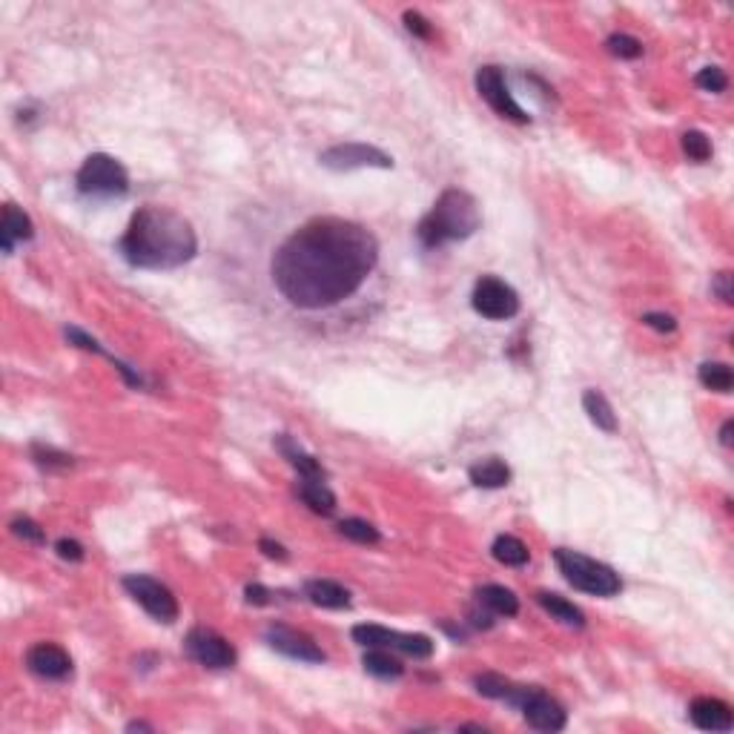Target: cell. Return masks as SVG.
<instances>
[{"label":"cell","mask_w":734,"mask_h":734,"mask_svg":"<svg viewBox=\"0 0 734 734\" xmlns=\"http://www.w3.org/2000/svg\"><path fill=\"white\" fill-rule=\"evenodd\" d=\"M379 270V241L342 215H310L281 236L267 261L276 296L302 315H327L356 302Z\"/></svg>","instance_id":"1"},{"label":"cell","mask_w":734,"mask_h":734,"mask_svg":"<svg viewBox=\"0 0 734 734\" xmlns=\"http://www.w3.org/2000/svg\"><path fill=\"white\" fill-rule=\"evenodd\" d=\"M121 256L141 270H175L198 253L193 224L170 207H144L132 215Z\"/></svg>","instance_id":"2"},{"label":"cell","mask_w":734,"mask_h":734,"mask_svg":"<svg viewBox=\"0 0 734 734\" xmlns=\"http://www.w3.org/2000/svg\"><path fill=\"white\" fill-rule=\"evenodd\" d=\"M482 224L476 198L465 190H445L433 210L416 227V236L425 247H442L447 241H462L474 236Z\"/></svg>","instance_id":"3"},{"label":"cell","mask_w":734,"mask_h":734,"mask_svg":"<svg viewBox=\"0 0 734 734\" xmlns=\"http://www.w3.org/2000/svg\"><path fill=\"white\" fill-rule=\"evenodd\" d=\"M554 560L560 565L562 577L571 582L574 588L586 591V594H594V597H614L620 594L623 588V579L614 569H608L606 562H597L586 554H579V550H571V548H557L554 550Z\"/></svg>","instance_id":"4"},{"label":"cell","mask_w":734,"mask_h":734,"mask_svg":"<svg viewBox=\"0 0 734 734\" xmlns=\"http://www.w3.org/2000/svg\"><path fill=\"white\" fill-rule=\"evenodd\" d=\"M505 703L516 706L522 711L525 723L537 731H560L565 729V711L554 697H548L540 689H525V686H513L505 694Z\"/></svg>","instance_id":"5"},{"label":"cell","mask_w":734,"mask_h":734,"mask_svg":"<svg viewBox=\"0 0 734 734\" xmlns=\"http://www.w3.org/2000/svg\"><path fill=\"white\" fill-rule=\"evenodd\" d=\"M78 190L83 195H124L129 190V175L121 161L95 153L78 170Z\"/></svg>","instance_id":"6"},{"label":"cell","mask_w":734,"mask_h":734,"mask_svg":"<svg viewBox=\"0 0 734 734\" xmlns=\"http://www.w3.org/2000/svg\"><path fill=\"white\" fill-rule=\"evenodd\" d=\"M471 305H474V310L482 315V319L508 322V319H513L516 313H520V296H516V290L511 285H505L503 278L482 276L476 281V287H474Z\"/></svg>","instance_id":"7"},{"label":"cell","mask_w":734,"mask_h":734,"mask_svg":"<svg viewBox=\"0 0 734 734\" xmlns=\"http://www.w3.org/2000/svg\"><path fill=\"white\" fill-rule=\"evenodd\" d=\"M353 640L367 648H388V652H402L416 660H425L433 654V643H430V637H425V634L391 631L385 626H356Z\"/></svg>","instance_id":"8"},{"label":"cell","mask_w":734,"mask_h":734,"mask_svg":"<svg viewBox=\"0 0 734 734\" xmlns=\"http://www.w3.org/2000/svg\"><path fill=\"white\" fill-rule=\"evenodd\" d=\"M124 588L132 594L136 603H141L146 608V614H153L158 623H173L178 620V603L173 591L161 586L158 579L144 577V574H129L124 577Z\"/></svg>","instance_id":"9"},{"label":"cell","mask_w":734,"mask_h":734,"mask_svg":"<svg viewBox=\"0 0 734 734\" xmlns=\"http://www.w3.org/2000/svg\"><path fill=\"white\" fill-rule=\"evenodd\" d=\"M476 89L488 101V107L499 115V118H508V121H516V124L528 121L525 109L513 101V95H511L508 83H505V75H503L499 66H482V70L476 72Z\"/></svg>","instance_id":"10"},{"label":"cell","mask_w":734,"mask_h":734,"mask_svg":"<svg viewBox=\"0 0 734 734\" xmlns=\"http://www.w3.org/2000/svg\"><path fill=\"white\" fill-rule=\"evenodd\" d=\"M184 648L195 663L207 665V669H230L236 663V648L212 628H193L184 640Z\"/></svg>","instance_id":"11"},{"label":"cell","mask_w":734,"mask_h":734,"mask_svg":"<svg viewBox=\"0 0 734 734\" xmlns=\"http://www.w3.org/2000/svg\"><path fill=\"white\" fill-rule=\"evenodd\" d=\"M322 166L327 170H336V173H344V170H362V166H379V170H388L393 166V158L385 155L381 149L376 146H367V144H336L325 149L319 155Z\"/></svg>","instance_id":"12"},{"label":"cell","mask_w":734,"mask_h":734,"mask_svg":"<svg viewBox=\"0 0 734 734\" xmlns=\"http://www.w3.org/2000/svg\"><path fill=\"white\" fill-rule=\"evenodd\" d=\"M267 643H270L276 652H281L285 657L302 660V663H325V652L315 645L307 634L287 628V626H270L267 628Z\"/></svg>","instance_id":"13"},{"label":"cell","mask_w":734,"mask_h":734,"mask_svg":"<svg viewBox=\"0 0 734 734\" xmlns=\"http://www.w3.org/2000/svg\"><path fill=\"white\" fill-rule=\"evenodd\" d=\"M26 669L43 680H66L72 674V660L55 643H38L26 652Z\"/></svg>","instance_id":"14"},{"label":"cell","mask_w":734,"mask_h":734,"mask_svg":"<svg viewBox=\"0 0 734 734\" xmlns=\"http://www.w3.org/2000/svg\"><path fill=\"white\" fill-rule=\"evenodd\" d=\"M692 723L703 731H729L734 726L731 720V709L717 697H697L689 706Z\"/></svg>","instance_id":"15"},{"label":"cell","mask_w":734,"mask_h":734,"mask_svg":"<svg viewBox=\"0 0 734 734\" xmlns=\"http://www.w3.org/2000/svg\"><path fill=\"white\" fill-rule=\"evenodd\" d=\"M35 227H32V219L14 204L4 207V221H0V244H4V253H12L18 241H29Z\"/></svg>","instance_id":"16"},{"label":"cell","mask_w":734,"mask_h":734,"mask_svg":"<svg viewBox=\"0 0 734 734\" xmlns=\"http://www.w3.org/2000/svg\"><path fill=\"white\" fill-rule=\"evenodd\" d=\"M276 447L281 450V456H285L298 471V479H325V468L319 465V459H313L310 454H305L302 445H296L290 437H278Z\"/></svg>","instance_id":"17"},{"label":"cell","mask_w":734,"mask_h":734,"mask_svg":"<svg viewBox=\"0 0 734 734\" xmlns=\"http://www.w3.org/2000/svg\"><path fill=\"white\" fill-rule=\"evenodd\" d=\"M476 603L499 616H516V611H520V599L505 586H482L476 591Z\"/></svg>","instance_id":"18"},{"label":"cell","mask_w":734,"mask_h":734,"mask_svg":"<svg viewBox=\"0 0 734 734\" xmlns=\"http://www.w3.org/2000/svg\"><path fill=\"white\" fill-rule=\"evenodd\" d=\"M305 594L310 597V603L322 606V608H347L350 606L347 588H342L339 582H333V579H310L305 586Z\"/></svg>","instance_id":"19"},{"label":"cell","mask_w":734,"mask_h":734,"mask_svg":"<svg viewBox=\"0 0 734 734\" xmlns=\"http://www.w3.org/2000/svg\"><path fill=\"white\" fill-rule=\"evenodd\" d=\"M298 496H302V503L310 511L322 513V516H330L333 511H336V496H333V491L325 485V479H302L298 482Z\"/></svg>","instance_id":"20"},{"label":"cell","mask_w":734,"mask_h":734,"mask_svg":"<svg viewBox=\"0 0 734 734\" xmlns=\"http://www.w3.org/2000/svg\"><path fill=\"white\" fill-rule=\"evenodd\" d=\"M471 482L476 488H505L511 482V468L503 459H482L471 468Z\"/></svg>","instance_id":"21"},{"label":"cell","mask_w":734,"mask_h":734,"mask_svg":"<svg viewBox=\"0 0 734 734\" xmlns=\"http://www.w3.org/2000/svg\"><path fill=\"white\" fill-rule=\"evenodd\" d=\"M537 603L554 616V620H560L562 626H571V628H582L586 626V616H582V611L569 603V599H562L560 594H548V591H540L537 594Z\"/></svg>","instance_id":"22"},{"label":"cell","mask_w":734,"mask_h":734,"mask_svg":"<svg viewBox=\"0 0 734 734\" xmlns=\"http://www.w3.org/2000/svg\"><path fill=\"white\" fill-rule=\"evenodd\" d=\"M362 665H364L367 674H373L379 680H396V677H402V672H405V665L399 663L388 652V648H371V652L364 654Z\"/></svg>","instance_id":"23"},{"label":"cell","mask_w":734,"mask_h":734,"mask_svg":"<svg viewBox=\"0 0 734 734\" xmlns=\"http://www.w3.org/2000/svg\"><path fill=\"white\" fill-rule=\"evenodd\" d=\"M582 408H586L588 419L599 430H606V433H614L616 430V416H614V410L608 405V399L599 393V391H586V396H582Z\"/></svg>","instance_id":"24"},{"label":"cell","mask_w":734,"mask_h":734,"mask_svg":"<svg viewBox=\"0 0 734 734\" xmlns=\"http://www.w3.org/2000/svg\"><path fill=\"white\" fill-rule=\"evenodd\" d=\"M494 557L503 562V565H511V569H520V565H525L531 560V550L522 540H516V537H508V533H503V537H496L494 542Z\"/></svg>","instance_id":"25"},{"label":"cell","mask_w":734,"mask_h":734,"mask_svg":"<svg viewBox=\"0 0 734 734\" xmlns=\"http://www.w3.org/2000/svg\"><path fill=\"white\" fill-rule=\"evenodd\" d=\"M700 381H703V388H709V391L729 393L731 385H734L731 367L723 364V362H706V364H700Z\"/></svg>","instance_id":"26"},{"label":"cell","mask_w":734,"mask_h":734,"mask_svg":"<svg viewBox=\"0 0 734 734\" xmlns=\"http://www.w3.org/2000/svg\"><path fill=\"white\" fill-rule=\"evenodd\" d=\"M339 531L344 533L347 540L362 542V545H376L379 542V531L371 522H364V520H342Z\"/></svg>","instance_id":"27"},{"label":"cell","mask_w":734,"mask_h":734,"mask_svg":"<svg viewBox=\"0 0 734 734\" xmlns=\"http://www.w3.org/2000/svg\"><path fill=\"white\" fill-rule=\"evenodd\" d=\"M682 153H686L692 161L703 164V161L711 158V144H709V138L703 136V132L692 129V132H686V136H682Z\"/></svg>","instance_id":"28"},{"label":"cell","mask_w":734,"mask_h":734,"mask_svg":"<svg viewBox=\"0 0 734 734\" xmlns=\"http://www.w3.org/2000/svg\"><path fill=\"white\" fill-rule=\"evenodd\" d=\"M606 46H608L611 55L626 58V61H634V58L643 55V43L637 38H631V35H611Z\"/></svg>","instance_id":"29"},{"label":"cell","mask_w":734,"mask_h":734,"mask_svg":"<svg viewBox=\"0 0 734 734\" xmlns=\"http://www.w3.org/2000/svg\"><path fill=\"white\" fill-rule=\"evenodd\" d=\"M697 87L706 92H723L729 87V78L723 70H717V66H706V70L697 72Z\"/></svg>","instance_id":"30"},{"label":"cell","mask_w":734,"mask_h":734,"mask_svg":"<svg viewBox=\"0 0 734 734\" xmlns=\"http://www.w3.org/2000/svg\"><path fill=\"white\" fill-rule=\"evenodd\" d=\"M12 531H14V537H21V540H26V542H43L46 537H43V531H41V525L38 522H32V520H26V516H18V520L12 522Z\"/></svg>","instance_id":"31"},{"label":"cell","mask_w":734,"mask_h":734,"mask_svg":"<svg viewBox=\"0 0 734 734\" xmlns=\"http://www.w3.org/2000/svg\"><path fill=\"white\" fill-rule=\"evenodd\" d=\"M405 26H408V32H413V35L422 41H428L433 35V26L422 18L419 12H405Z\"/></svg>","instance_id":"32"},{"label":"cell","mask_w":734,"mask_h":734,"mask_svg":"<svg viewBox=\"0 0 734 734\" xmlns=\"http://www.w3.org/2000/svg\"><path fill=\"white\" fill-rule=\"evenodd\" d=\"M35 459H38L41 465H61V468H66V465H72V456L55 454L52 447H41V445H35Z\"/></svg>","instance_id":"33"},{"label":"cell","mask_w":734,"mask_h":734,"mask_svg":"<svg viewBox=\"0 0 734 734\" xmlns=\"http://www.w3.org/2000/svg\"><path fill=\"white\" fill-rule=\"evenodd\" d=\"M643 322L652 327V330H657V333H672L677 327V322L672 319V315H665V313H645Z\"/></svg>","instance_id":"34"},{"label":"cell","mask_w":734,"mask_h":734,"mask_svg":"<svg viewBox=\"0 0 734 734\" xmlns=\"http://www.w3.org/2000/svg\"><path fill=\"white\" fill-rule=\"evenodd\" d=\"M55 550H58L61 560H70V562H80L83 560V548L75 540H58Z\"/></svg>","instance_id":"35"},{"label":"cell","mask_w":734,"mask_h":734,"mask_svg":"<svg viewBox=\"0 0 734 734\" xmlns=\"http://www.w3.org/2000/svg\"><path fill=\"white\" fill-rule=\"evenodd\" d=\"M714 293L720 296L726 305H731V273H720L714 278Z\"/></svg>","instance_id":"36"},{"label":"cell","mask_w":734,"mask_h":734,"mask_svg":"<svg viewBox=\"0 0 734 734\" xmlns=\"http://www.w3.org/2000/svg\"><path fill=\"white\" fill-rule=\"evenodd\" d=\"M261 550L267 557H273V560H287V550L281 548L278 542H273V540H261Z\"/></svg>","instance_id":"37"},{"label":"cell","mask_w":734,"mask_h":734,"mask_svg":"<svg viewBox=\"0 0 734 734\" xmlns=\"http://www.w3.org/2000/svg\"><path fill=\"white\" fill-rule=\"evenodd\" d=\"M247 599H249V603H256V606H264V603H270V591L261 588V586H249Z\"/></svg>","instance_id":"38"},{"label":"cell","mask_w":734,"mask_h":734,"mask_svg":"<svg viewBox=\"0 0 734 734\" xmlns=\"http://www.w3.org/2000/svg\"><path fill=\"white\" fill-rule=\"evenodd\" d=\"M720 442L729 447L731 445V419L729 422H723V428H720Z\"/></svg>","instance_id":"39"}]
</instances>
